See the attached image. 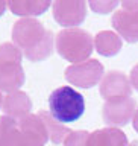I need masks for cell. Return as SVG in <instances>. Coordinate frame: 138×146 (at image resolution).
Returning a JSON list of instances; mask_svg holds the SVG:
<instances>
[{
  "label": "cell",
  "mask_w": 138,
  "mask_h": 146,
  "mask_svg": "<svg viewBox=\"0 0 138 146\" xmlns=\"http://www.w3.org/2000/svg\"><path fill=\"white\" fill-rule=\"evenodd\" d=\"M121 9H126V11H138V2H129V0H125L121 2Z\"/></svg>",
  "instance_id": "20"
},
{
  "label": "cell",
  "mask_w": 138,
  "mask_h": 146,
  "mask_svg": "<svg viewBox=\"0 0 138 146\" xmlns=\"http://www.w3.org/2000/svg\"><path fill=\"white\" fill-rule=\"evenodd\" d=\"M137 111V104L132 98H116L105 100L102 108V116L106 125L116 128V126H125L127 125Z\"/></svg>",
  "instance_id": "6"
},
{
  "label": "cell",
  "mask_w": 138,
  "mask_h": 146,
  "mask_svg": "<svg viewBox=\"0 0 138 146\" xmlns=\"http://www.w3.org/2000/svg\"><path fill=\"white\" fill-rule=\"evenodd\" d=\"M6 8H8V3H6V2H2V0H0V17H2L3 14H5Z\"/></svg>",
  "instance_id": "22"
},
{
  "label": "cell",
  "mask_w": 138,
  "mask_h": 146,
  "mask_svg": "<svg viewBox=\"0 0 138 146\" xmlns=\"http://www.w3.org/2000/svg\"><path fill=\"white\" fill-rule=\"evenodd\" d=\"M65 79L71 85L81 87V88H91L103 79V66L97 59H88V61L73 64L65 68Z\"/></svg>",
  "instance_id": "5"
},
{
  "label": "cell",
  "mask_w": 138,
  "mask_h": 146,
  "mask_svg": "<svg viewBox=\"0 0 138 146\" xmlns=\"http://www.w3.org/2000/svg\"><path fill=\"white\" fill-rule=\"evenodd\" d=\"M129 81H131V85H132V87H134V88L138 91V64H137V66H134V67H132Z\"/></svg>",
  "instance_id": "19"
},
{
  "label": "cell",
  "mask_w": 138,
  "mask_h": 146,
  "mask_svg": "<svg viewBox=\"0 0 138 146\" xmlns=\"http://www.w3.org/2000/svg\"><path fill=\"white\" fill-rule=\"evenodd\" d=\"M49 134L38 114H27L20 120L0 117V146H46Z\"/></svg>",
  "instance_id": "2"
},
{
  "label": "cell",
  "mask_w": 138,
  "mask_h": 146,
  "mask_svg": "<svg viewBox=\"0 0 138 146\" xmlns=\"http://www.w3.org/2000/svg\"><path fill=\"white\" fill-rule=\"evenodd\" d=\"M3 96H2V91H0V108H2V105H3Z\"/></svg>",
  "instance_id": "23"
},
{
  "label": "cell",
  "mask_w": 138,
  "mask_h": 146,
  "mask_svg": "<svg viewBox=\"0 0 138 146\" xmlns=\"http://www.w3.org/2000/svg\"><path fill=\"white\" fill-rule=\"evenodd\" d=\"M88 131H71L64 140V146H86L88 145Z\"/></svg>",
  "instance_id": "17"
},
{
  "label": "cell",
  "mask_w": 138,
  "mask_h": 146,
  "mask_svg": "<svg viewBox=\"0 0 138 146\" xmlns=\"http://www.w3.org/2000/svg\"><path fill=\"white\" fill-rule=\"evenodd\" d=\"M21 50L14 43H2L0 44V64L6 62H21Z\"/></svg>",
  "instance_id": "16"
},
{
  "label": "cell",
  "mask_w": 138,
  "mask_h": 146,
  "mask_svg": "<svg viewBox=\"0 0 138 146\" xmlns=\"http://www.w3.org/2000/svg\"><path fill=\"white\" fill-rule=\"evenodd\" d=\"M2 110L5 116L14 119V120H20L26 117L32 110V102L24 91H14L5 96Z\"/></svg>",
  "instance_id": "10"
},
{
  "label": "cell",
  "mask_w": 138,
  "mask_h": 146,
  "mask_svg": "<svg viewBox=\"0 0 138 146\" xmlns=\"http://www.w3.org/2000/svg\"><path fill=\"white\" fill-rule=\"evenodd\" d=\"M14 44L29 61H43L53 52V34L35 18H21L12 27Z\"/></svg>",
  "instance_id": "1"
},
{
  "label": "cell",
  "mask_w": 138,
  "mask_h": 146,
  "mask_svg": "<svg viewBox=\"0 0 138 146\" xmlns=\"http://www.w3.org/2000/svg\"><path fill=\"white\" fill-rule=\"evenodd\" d=\"M112 27L117 31V35L127 43H138V11L120 9L114 12Z\"/></svg>",
  "instance_id": "9"
},
{
  "label": "cell",
  "mask_w": 138,
  "mask_h": 146,
  "mask_svg": "<svg viewBox=\"0 0 138 146\" xmlns=\"http://www.w3.org/2000/svg\"><path fill=\"white\" fill-rule=\"evenodd\" d=\"M129 146H138V141H137V140H134V141H131V143H129Z\"/></svg>",
  "instance_id": "24"
},
{
  "label": "cell",
  "mask_w": 138,
  "mask_h": 146,
  "mask_svg": "<svg viewBox=\"0 0 138 146\" xmlns=\"http://www.w3.org/2000/svg\"><path fill=\"white\" fill-rule=\"evenodd\" d=\"M90 6L97 14H108V12H111L114 8L118 6V2H112V0H106V2H105V0H91Z\"/></svg>",
  "instance_id": "18"
},
{
  "label": "cell",
  "mask_w": 138,
  "mask_h": 146,
  "mask_svg": "<svg viewBox=\"0 0 138 146\" xmlns=\"http://www.w3.org/2000/svg\"><path fill=\"white\" fill-rule=\"evenodd\" d=\"M38 117L43 120L46 129H47L49 139L52 140L55 145L64 143V140L67 139V135L71 132L68 128L64 126L62 123H59L58 120H55L53 116H52L49 111H40V113H38Z\"/></svg>",
  "instance_id": "15"
},
{
  "label": "cell",
  "mask_w": 138,
  "mask_h": 146,
  "mask_svg": "<svg viewBox=\"0 0 138 146\" xmlns=\"http://www.w3.org/2000/svg\"><path fill=\"white\" fill-rule=\"evenodd\" d=\"M24 84V70L21 62L0 64V91L14 93Z\"/></svg>",
  "instance_id": "11"
},
{
  "label": "cell",
  "mask_w": 138,
  "mask_h": 146,
  "mask_svg": "<svg viewBox=\"0 0 138 146\" xmlns=\"http://www.w3.org/2000/svg\"><path fill=\"white\" fill-rule=\"evenodd\" d=\"M49 0H11L8 2V8L12 14L30 18L32 15H41L50 8Z\"/></svg>",
  "instance_id": "13"
},
{
  "label": "cell",
  "mask_w": 138,
  "mask_h": 146,
  "mask_svg": "<svg viewBox=\"0 0 138 146\" xmlns=\"http://www.w3.org/2000/svg\"><path fill=\"white\" fill-rule=\"evenodd\" d=\"M121 38L111 31L99 32L94 38V47L102 56H116L121 50Z\"/></svg>",
  "instance_id": "14"
},
{
  "label": "cell",
  "mask_w": 138,
  "mask_h": 146,
  "mask_svg": "<svg viewBox=\"0 0 138 146\" xmlns=\"http://www.w3.org/2000/svg\"><path fill=\"white\" fill-rule=\"evenodd\" d=\"M53 18L61 26L75 27L86 17V3L84 0H56L52 3Z\"/></svg>",
  "instance_id": "7"
},
{
  "label": "cell",
  "mask_w": 138,
  "mask_h": 146,
  "mask_svg": "<svg viewBox=\"0 0 138 146\" xmlns=\"http://www.w3.org/2000/svg\"><path fill=\"white\" fill-rule=\"evenodd\" d=\"M132 125H134V129L138 132V108H137V111L134 114V119H132Z\"/></svg>",
  "instance_id": "21"
},
{
  "label": "cell",
  "mask_w": 138,
  "mask_h": 146,
  "mask_svg": "<svg viewBox=\"0 0 138 146\" xmlns=\"http://www.w3.org/2000/svg\"><path fill=\"white\" fill-rule=\"evenodd\" d=\"M100 94L105 100L116 98H131L132 85L129 78L121 72H109L100 82Z\"/></svg>",
  "instance_id": "8"
},
{
  "label": "cell",
  "mask_w": 138,
  "mask_h": 146,
  "mask_svg": "<svg viewBox=\"0 0 138 146\" xmlns=\"http://www.w3.org/2000/svg\"><path fill=\"white\" fill-rule=\"evenodd\" d=\"M86 146H129V141L123 131L109 126L90 132Z\"/></svg>",
  "instance_id": "12"
},
{
  "label": "cell",
  "mask_w": 138,
  "mask_h": 146,
  "mask_svg": "<svg viewBox=\"0 0 138 146\" xmlns=\"http://www.w3.org/2000/svg\"><path fill=\"white\" fill-rule=\"evenodd\" d=\"M94 49V38L79 27L64 29L56 35V50L64 59L75 64L88 61Z\"/></svg>",
  "instance_id": "3"
},
{
  "label": "cell",
  "mask_w": 138,
  "mask_h": 146,
  "mask_svg": "<svg viewBox=\"0 0 138 146\" xmlns=\"http://www.w3.org/2000/svg\"><path fill=\"white\" fill-rule=\"evenodd\" d=\"M49 110L55 120L59 123L76 122L85 110L84 96L71 87H59L49 98Z\"/></svg>",
  "instance_id": "4"
}]
</instances>
